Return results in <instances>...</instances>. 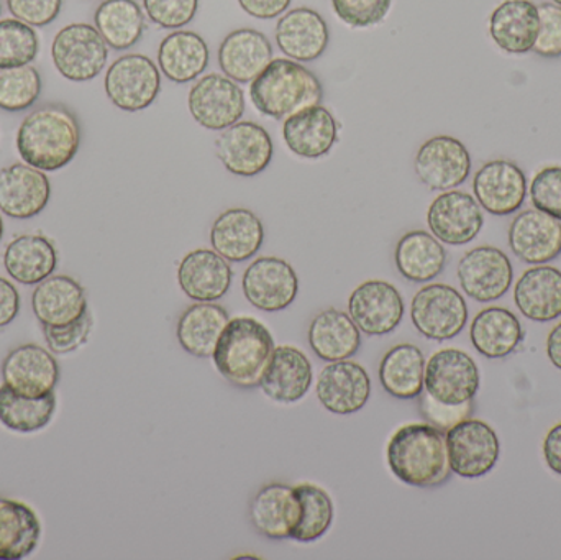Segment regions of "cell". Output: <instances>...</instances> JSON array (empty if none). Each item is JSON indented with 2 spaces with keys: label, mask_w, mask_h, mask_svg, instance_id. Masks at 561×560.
<instances>
[{
  "label": "cell",
  "mask_w": 561,
  "mask_h": 560,
  "mask_svg": "<svg viewBox=\"0 0 561 560\" xmlns=\"http://www.w3.org/2000/svg\"><path fill=\"white\" fill-rule=\"evenodd\" d=\"M78 117L61 104H46L30 112L16 132V151L30 167L58 171L79 151Z\"/></svg>",
  "instance_id": "obj_1"
},
{
  "label": "cell",
  "mask_w": 561,
  "mask_h": 560,
  "mask_svg": "<svg viewBox=\"0 0 561 560\" xmlns=\"http://www.w3.org/2000/svg\"><path fill=\"white\" fill-rule=\"evenodd\" d=\"M388 464L396 479L417 489H437L450 480L445 433L431 424H405L388 444Z\"/></svg>",
  "instance_id": "obj_2"
},
{
  "label": "cell",
  "mask_w": 561,
  "mask_h": 560,
  "mask_svg": "<svg viewBox=\"0 0 561 560\" xmlns=\"http://www.w3.org/2000/svg\"><path fill=\"white\" fill-rule=\"evenodd\" d=\"M275 352V341L265 324L253 318L230 319L213 354L217 372L240 390L262 384Z\"/></svg>",
  "instance_id": "obj_3"
},
{
  "label": "cell",
  "mask_w": 561,
  "mask_h": 560,
  "mask_svg": "<svg viewBox=\"0 0 561 560\" xmlns=\"http://www.w3.org/2000/svg\"><path fill=\"white\" fill-rule=\"evenodd\" d=\"M250 99L260 114L284 121L302 108L322 104L323 88L302 62L275 58L250 82Z\"/></svg>",
  "instance_id": "obj_4"
},
{
  "label": "cell",
  "mask_w": 561,
  "mask_h": 560,
  "mask_svg": "<svg viewBox=\"0 0 561 560\" xmlns=\"http://www.w3.org/2000/svg\"><path fill=\"white\" fill-rule=\"evenodd\" d=\"M411 319L419 334L428 341H451L467 328L468 305L454 286L432 283L412 298Z\"/></svg>",
  "instance_id": "obj_5"
},
{
  "label": "cell",
  "mask_w": 561,
  "mask_h": 560,
  "mask_svg": "<svg viewBox=\"0 0 561 560\" xmlns=\"http://www.w3.org/2000/svg\"><path fill=\"white\" fill-rule=\"evenodd\" d=\"M108 46L95 26L71 23L59 30L51 43V59L62 78L88 82L107 65Z\"/></svg>",
  "instance_id": "obj_6"
},
{
  "label": "cell",
  "mask_w": 561,
  "mask_h": 560,
  "mask_svg": "<svg viewBox=\"0 0 561 560\" xmlns=\"http://www.w3.org/2000/svg\"><path fill=\"white\" fill-rule=\"evenodd\" d=\"M104 89L108 101L121 111H145L160 95V68L140 53L121 56L108 66Z\"/></svg>",
  "instance_id": "obj_7"
},
{
  "label": "cell",
  "mask_w": 561,
  "mask_h": 560,
  "mask_svg": "<svg viewBox=\"0 0 561 560\" xmlns=\"http://www.w3.org/2000/svg\"><path fill=\"white\" fill-rule=\"evenodd\" d=\"M445 434L448 464L455 476L480 479L496 467L501 443L490 424L468 418Z\"/></svg>",
  "instance_id": "obj_8"
},
{
  "label": "cell",
  "mask_w": 561,
  "mask_h": 560,
  "mask_svg": "<svg viewBox=\"0 0 561 560\" xmlns=\"http://www.w3.org/2000/svg\"><path fill=\"white\" fill-rule=\"evenodd\" d=\"M187 107L201 127L222 132L242 121L245 94L239 82L213 72L194 82L187 95Z\"/></svg>",
  "instance_id": "obj_9"
},
{
  "label": "cell",
  "mask_w": 561,
  "mask_h": 560,
  "mask_svg": "<svg viewBox=\"0 0 561 560\" xmlns=\"http://www.w3.org/2000/svg\"><path fill=\"white\" fill-rule=\"evenodd\" d=\"M424 388L442 403L473 401L480 390L477 362L460 348H442L425 364Z\"/></svg>",
  "instance_id": "obj_10"
},
{
  "label": "cell",
  "mask_w": 561,
  "mask_h": 560,
  "mask_svg": "<svg viewBox=\"0 0 561 560\" xmlns=\"http://www.w3.org/2000/svg\"><path fill=\"white\" fill-rule=\"evenodd\" d=\"M458 282L468 298L493 302L503 298L514 282L510 256L496 247L481 245L468 250L457 266Z\"/></svg>",
  "instance_id": "obj_11"
},
{
  "label": "cell",
  "mask_w": 561,
  "mask_h": 560,
  "mask_svg": "<svg viewBox=\"0 0 561 560\" xmlns=\"http://www.w3.org/2000/svg\"><path fill=\"white\" fill-rule=\"evenodd\" d=\"M414 170L431 191H450L470 178L471 155L463 141L450 135H435L419 147Z\"/></svg>",
  "instance_id": "obj_12"
},
{
  "label": "cell",
  "mask_w": 561,
  "mask_h": 560,
  "mask_svg": "<svg viewBox=\"0 0 561 560\" xmlns=\"http://www.w3.org/2000/svg\"><path fill=\"white\" fill-rule=\"evenodd\" d=\"M217 158L229 173L252 178L263 173L275 155L272 135L252 121L237 122L216 140Z\"/></svg>",
  "instance_id": "obj_13"
},
{
  "label": "cell",
  "mask_w": 561,
  "mask_h": 560,
  "mask_svg": "<svg viewBox=\"0 0 561 560\" xmlns=\"http://www.w3.org/2000/svg\"><path fill=\"white\" fill-rule=\"evenodd\" d=\"M404 299L391 283L368 279L353 289L348 315L363 334L371 338L391 334L404 318Z\"/></svg>",
  "instance_id": "obj_14"
},
{
  "label": "cell",
  "mask_w": 561,
  "mask_h": 560,
  "mask_svg": "<svg viewBox=\"0 0 561 560\" xmlns=\"http://www.w3.org/2000/svg\"><path fill=\"white\" fill-rule=\"evenodd\" d=\"M527 176L511 160H491L473 178L474 199L491 216L506 217L519 213L526 203Z\"/></svg>",
  "instance_id": "obj_15"
},
{
  "label": "cell",
  "mask_w": 561,
  "mask_h": 560,
  "mask_svg": "<svg viewBox=\"0 0 561 560\" xmlns=\"http://www.w3.org/2000/svg\"><path fill=\"white\" fill-rule=\"evenodd\" d=\"M243 295L260 311L278 312L289 308L299 293L296 270L278 256H260L243 273Z\"/></svg>",
  "instance_id": "obj_16"
},
{
  "label": "cell",
  "mask_w": 561,
  "mask_h": 560,
  "mask_svg": "<svg viewBox=\"0 0 561 560\" xmlns=\"http://www.w3.org/2000/svg\"><path fill=\"white\" fill-rule=\"evenodd\" d=\"M427 224L432 236L442 243L467 245L483 229V209L471 194L457 190L444 191L428 206Z\"/></svg>",
  "instance_id": "obj_17"
},
{
  "label": "cell",
  "mask_w": 561,
  "mask_h": 560,
  "mask_svg": "<svg viewBox=\"0 0 561 560\" xmlns=\"http://www.w3.org/2000/svg\"><path fill=\"white\" fill-rule=\"evenodd\" d=\"M317 398L327 411L340 416L358 413L371 397L368 372L352 361L330 362L316 385Z\"/></svg>",
  "instance_id": "obj_18"
},
{
  "label": "cell",
  "mask_w": 561,
  "mask_h": 560,
  "mask_svg": "<svg viewBox=\"0 0 561 560\" xmlns=\"http://www.w3.org/2000/svg\"><path fill=\"white\" fill-rule=\"evenodd\" d=\"M507 237L511 252L527 265H547L561 255V220L536 207L514 217Z\"/></svg>",
  "instance_id": "obj_19"
},
{
  "label": "cell",
  "mask_w": 561,
  "mask_h": 560,
  "mask_svg": "<svg viewBox=\"0 0 561 560\" xmlns=\"http://www.w3.org/2000/svg\"><path fill=\"white\" fill-rule=\"evenodd\" d=\"M3 385L26 398H42L55 391L59 367L51 352L36 344L20 345L2 364Z\"/></svg>",
  "instance_id": "obj_20"
},
{
  "label": "cell",
  "mask_w": 561,
  "mask_h": 560,
  "mask_svg": "<svg viewBox=\"0 0 561 560\" xmlns=\"http://www.w3.org/2000/svg\"><path fill=\"white\" fill-rule=\"evenodd\" d=\"M51 183L45 171L26 163L0 170V213L12 219H32L48 206Z\"/></svg>",
  "instance_id": "obj_21"
},
{
  "label": "cell",
  "mask_w": 561,
  "mask_h": 560,
  "mask_svg": "<svg viewBox=\"0 0 561 560\" xmlns=\"http://www.w3.org/2000/svg\"><path fill=\"white\" fill-rule=\"evenodd\" d=\"M339 121L322 104L310 105L284 118V144L290 153L306 160L329 155L339 141Z\"/></svg>",
  "instance_id": "obj_22"
},
{
  "label": "cell",
  "mask_w": 561,
  "mask_h": 560,
  "mask_svg": "<svg viewBox=\"0 0 561 560\" xmlns=\"http://www.w3.org/2000/svg\"><path fill=\"white\" fill-rule=\"evenodd\" d=\"M233 270L229 260L216 250L197 249L184 255L178 266V283L187 298L197 302H216L232 286Z\"/></svg>",
  "instance_id": "obj_23"
},
{
  "label": "cell",
  "mask_w": 561,
  "mask_h": 560,
  "mask_svg": "<svg viewBox=\"0 0 561 560\" xmlns=\"http://www.w3.org/2000/svg\"><path fill=\"white\" fill-rule=\"evenodd\" d=\"M275 36L280 53L297 62L316 61L330 42L325 19L307 7L283 13L276 23Z\"/></svg>",
  "instance_id": "obj_24"
},
{
  "label": "cell",
  "mask_w": 561,
  "mask_h": 560,
  "mask_svg": "<svg viewBox=\"0 0 561 560\" xmlns=\"http://www.w3.org/2000/svg\"><path fill=\"white\" fill-rule=\"evenodd\" d=\"M265 242V227L252 210L243 207L224 210L210 229V243L230 263L252 260Z\"/></svg>",
  "instance_id": "obj_25"
},
{
  "label": "cell",
  "mask_w": 561,
  "mask_h": 560,
  "mask_svg": "<svg viewBox=\"0 0 561 560\" xmlns=\"http://www.w3.org/2000/svg\"><path fill=\"white\" fill-rule=\"evenodd\" d=\"M32 308L42 325L62 328L89 311L88 296L78 279L68 275H51L36 285Z\"/></svg>",
  "instance_id": "obj_26"
},
{
  "label": "cell",
  "mask_w": 561,
  "mask_h": 560,
  "mask_svg": "<svg viewBox=\"0 0 561 560\" xmlns=\"http://www.w3.org/2000/svg\"><path fill=\"white\" fill-rule=\"evenodd\" d=\"M539 28V5L533 0H504L490 16L491 38L510 55L533 52Z\"/></svg>",
  "instance_id": "obj_27"
},
{
  "label": "cell",
  "mask_w": 561,
  "mask_h": 560,
  "mask_svg": "<svg viewBox=\"0 0 561 560\" xmlns=\"http://www.w3.org/2000/svg\"><path fill=\"white\" fill-rule=\"evenodd\" d=\"M300 505L294 487L273 482L262 487L250 503L253 528L268 539H290L299 523Z\"/></svg>",
  "instance_id": "obj_28"
},
{
  "label": "cell",
  "mask_w": 561,
  "mask_h": 560,
  "mask_svg": "<svg viewBox=\"0 0 561 560\" xmlns=\"http://www.w3.org/2000/svg\"><path fill=\"white\" fill-rule=\"evenodd\" d=\"M312 380V364L307 355L299 348L280 345L273 352L260 388L275 403L293 404L309 393Z\"/></svg>",
  "instance_id": "obj_29"
},
{
  "label": "cell",
  "mask_w": 561,
  "mask_h": 560,
  "mask_svg": "<svg viewBox=\"0 0 561 560\" xmlns=\"http://www.w3.org/2000/svg\"><path fill=\"white\" fill-rule=\"evenodd\" d=\"M272 59V42L255 28L233 30L220 43V69L227 78L242 84H250Z\"/></svg>",
  "instance_id": "obj_30"
},
{
  "label": "cell",
  "mask_w": 561,
  "mask_h": 560,
  "mask_svg": "<svg viewBox=\"0 0 561 560\" xmlns=\"http://www.w3.org/2000/svg\"><path fill=\"white\" fill-rule=\"evenodd\" d=\"M514 302L524 318L556 321L561 316V272L556 266L534 265L514 286Z\"/></svg>",
  "instance_id": "obj_31"
},
{
  "label": "cell",
  "mask_w": 561,
  "mask_h": 560,
  "mask_svg": "<svg viewBox=\"0 0 561 560\" xmlns=\"http://www.w3.org/2000/svg\"><path fill=\"white\" fill-rule=\"evenodd\" d=\"M470 339L478 354L497 361L516 354L526 339L519 318L507 308L490 306L471 321Z\"/></svg>",
  "instance_id": "obj_32"
},
{
  "label": "cell",
  "mask_w": 561,
  "mask_h": 560,
  "mask_svg": "<svg viewBox=\"0 0 561 560\" xmlns=\"http://www.w3.org/2000/svg\"><path fill=\"white\" fill-rule=\"evenodd\" d=\"M206 39L191 30H176L164 36L158 48V66L170 81L187 84L196 81L209 66Z\"/></svg>",
  "instance_id": "obj_33"
},
{
  "label": "cell",
  "mask_w": 561,
  "mask_h": 560,
  "mask_svg": "<svg viewBox=\"0 0 561 560\" xmlns=\"http://www.w3.org/2000/svg\"><path fill=\"white\" fill-rule=\"evenodd\" d=\"M58 252L55 243L42 233L15 237L3 252V266L20 285H38L55 273Z\"/></svg>",
  "instance_id": "obj_34"
},
{
  "label": "cell",
  "mask_w": 561,
  "mask_h": 560,
  "mask_svg": "<svg viewBox=\"0 0 561 560\" xmlns=\"http://www.w3.org/2000/svg\"><path fill=\"white\" fill-rule=\"evenodd\" d=\"M307 338L313 354L329 364L350 361L362 347V334L350 315L333 308L312 319Z\"/></svg>",
  "instance_id": "obj_35"
},
{
  "label": "cell",
  "mask_w": 561,
  "mask_h": 560,
  "mask_svg": "<svg viewBox=\"0 0 561 560\" xmlns=\"http://www.w3.org/2000/svg\"><path fill=\"white\" fill-rule=\"evenodd\" d=\"M447 250L425 230H411L399 239L394 250L396 268L411 283H428L444 273Z\"/></svg>",
  "instance_id": "obj_36"
},
{
  "label": "cell",
  "mask_w": 561,
  "mask_h": 560,
  "mask_svg": "<svg viewBox=\"0 0 561 560\" xmlns=\"http://www.w3.org/2000/svg\"><path fill=\"white\" fill-rule=\"evenodd\" d=\"M229 321V312L222 306L216 302H196L178 321V341L194 357H213L217 342Z\"/></svg>",
  "instance_id": "obj_37"
},
{
  "label": "cell",
  "mask_w": 561,
  "mask_h": 560,
  "mask_svg": "<svg viewBox=\"0 0 561 560\" xmlns=\"http://www.w3.org/2000/svg\"><path fill=\"white\" fill-rule=\"evenodd\" d=\"M425 357L414 344L389 348L379 364L382 390L398 400H415L424 391Z\"/></svg>",
  "instance_id": "obj_38"
},
{
  "label": "cell",
  "mask_w": 561,
  "mask_h": 560,
  "mask_svg": "<svg viewBox=\"0 0 561 560\" xmlns=\"http://www.w3.org/2000/svg\"><path fill=\"white\" fill-rule=\"evenodd\" d=\"M42 538V523L25 503L0 499V560L28 558Z\"/></svg>",
  "instance_id": "obj_39"
},
{
  "label": "cell",
  "mask_w": 561,
  "mask_h": 560,
  "mask_svg": "<svg viewBox=\"0 0 561 560\" xmlns=\"http://www.w3.org/2000/svg\"><path fill=\"white\" fill-rule=\"evenodd\" d=\"M94 23L108 48L115 52L137 45L147 30L144 10L135 0H104L95 10Z\"/></svg>",
  "instance_id": "obj_40"
},
{
  "label": "cell",
  "mask_w": 561,
  "mask_h": 560,
  "mask_svg": "<svg viewBox=\"0 0 561 560\" xmlns=\"http://www.w3.org/2000/svg\"><path fill=\"white\" fill-rule=\"evenodd\" d=\"M56 411L55 395L42 398H26L10 390L7 385L0 387V424L15 433H36L51 423Z\"/></svg>",
  "instance_id": "obj_41"
},
{
  "label": "cell",
  "mask_w": 561,
  "mask_h": 560,
  "mask_svg": "<svg viewBox=\"0 0 561 560\" xmlns=\"http://www.w3.org/2000/svg\"><path fill=\"white\" fill-rule=\"evenodd\" d=\"M300 505L299 523L290 539L302 545L319 541L325 536L335 518V506L325 490L313 483H300L294 487Z\"/></svg>",
  "instance_id": "obj_42"
},
{
  "label": "cell",
  "mask_w": 561,
  "mask_h": 560,
  "mask_svg": "<svg viewBox=\"0 0 561 560\" xmlns=\"http://www.w3.org/2000/svg\"><path fill=\"white\" fill-rule=\"evenodd\" d=\"M38 53L39 36L33 26L16 19L0 20V69L28 66Z\"/></svg>",
  "instance_id": "obj_43"
},
{
  "label": "cell",
  "mask_w": 561,
  "mask_h": 560,
  "mask_svg": "<svg viewBox=\"0 0 561 560\" xmlns=\"http://www.w3.org/2000/svg\"><path fill=\"white\" fill-rule=\"evenodd\" d=\"M42 94V76L35 66L0 69V108L23 112L33 107Z\"/></svg>",
  "instance_id": "obj_44"
},
{
  "label": "cell",
  "mask_w": 561,
  "mask_h": 560,
  "mask_svg": "<svg viewBox=\"0 0 561 560\" xmlns=\"http://www.w3.org/2000/svg\"><path fill=\"white\" fill-rule=\"evenodd\" d=\"M333 12L352 28L379 25L388 16L392 0H330Z\"/></svg>",
  "instance_id": "obj_45"
},
{
  "label": "cell",
  "mask_w": 561,
  "mask_h": 560,
  "mask_svg": "<svg viewBox=\"0 0 561 560\" xmlns=\"http://www.w3.org/2000/svg\"><path fill=\"white\" fill-rule=\"evenodd\" d=\"M417 408L425 423L437 427L442 433H447L461 421L473 416L474 400L463 404H447L435 400L427 391H422L417 398Z\"/></svg>",
  "instance_id": "obj_46"
},
{
  "label": "cell",
  "mask_w": 561,
  "mask_h": 560,
  "mask_svg": "<svg viewBox=\"0 0 561 560\" xmlns=\"http://www.w3.org/2000/svg\"><path fill=\"white\" fill-rule=\"evenodd\" d=\"M533 206L540 213L561 220V167H546L529 186Z\"/></svg>",
  "instance_id": "obj_47"
},
{
  "label": "cell",
  "mask_w": 561,
  "mask_h": 560,
  "mask_svg": "<svg viewBox=\"0 0 561 560\" xmlns=\"http://www.w3.org/2000/svg\"><path fill=\"white\" fill-rule=\"evenodd\" d=\"M144 9L154 25L180 30L193 22L199 0H144Z\"/></svg>",
  "instance_id": "obj_48"
},
{
  "label": "cell",
  "mask_w": 561,
  "mask_h": 560,
  "mask_svg": "<svg viewBox=\"0 0 561 560\" xmlns=\"http://www.w3.org/2000/svg\"><path fill=\"white\" fill-rule=\"evenodd\" d=\"M92 325H94V321H92L91 311H88L78 321L62 325V328L43 325V335H45L46 344H48L51 354L66 355L88 344Z\"/></svg>",
  "instance_id": "obj_49"
},
{
  "label": "cell",
  "mask_w": 561,
  "mask_h": 560,
  "mask_svg": "<svg viewBox=\"0 0 561 560\" xmlns=\"http://www.w3.org/2000/svg\"><path fill=\"white\" fill-rule=\"evenodd\" d=\"M540 28L533 52L547 59L561 58V7L553 2L539 5Z\"/></svg>",
  "instance_id": "obj_50"
},
{
  "label": "cell",
  "mask_w": 561,
  "mask_h": 560,
  "mask_svg": "<svg viewBox=\"0 0 561 560\" xmlns=\"http://www.w3.org/2000/svg\"><path fill=\"white\" fill-rule=\"evenodd\" d=\"M62 0H7L13 19L30 26H46L58 19Z\"/></svg>",
  "instance_id": "obj_51"
},
{
  "label": "cell",
  "mask_w": 561,
  "mask_h": 560,
  "mask_svg": "<svg viewBox=\"0 0 561 560\" xmlns=\"http://www.w3.org/2000/svg\"><path fill=\"white\" fill-rule=\"evenodd\" d=\"M290 2L293 0H239V5L253 19L273 20L283 15Z\"/></svg>",
  "instance_id": "obj_52"
},
{
  "label": "cell",
  "mask_w": 561,
  "mask_h": 560,
  "mask_svg": "<svg viewBox=\"0 0 561 560\" xmlns=\"http://www.w3.org/2000/svg\"><path fill=\"white\" fill-rule=\"evenodd\" d=\"M20 295L15 286L9 279L0 276V329L12 324L13 319L19 316Z\"/></svg>",
  "instance_id": "obj_53"
},
{
  "label": "cell",
  "mask_w": 561,
  "mask_h": 560,
  "mask_svg": "<svg viewBox=\"0 0 561 560\" xmlns=\"http://www.w3.org/2000/svg\"><path fill=\"white\" fill-rule=\"evenodd\" d=\"M543 459L547 467L561 477V423L556 424L543 439Z\"/></svg>",
  "instance_id": "obj_54"
},
{
  "label": "cell",
  "mask_w": 561,
  "mask_h": 560,
  "mask_svg": "<svg viewBox=\"0 0 561 560\" xmlns=\"http://www.w3.org/2000/svg\"><path fill=\"white\" fill-rule=\"evenodd\" d=\"M547 357L553 367L561 372V322L550 331L547 338Z\"/></svg>",
  "instance_id": "obj_55"
},
{
  "label": "cell",
  "mask_w": 561,
  "mask_h": 560,
  "mask_svg": "<svg viewBox=\"0 0 561 560\" xmlns=\"http://www.w3.org/2000/svg\"><path fill=\"white\" fill-rule=\"evenodd\" d=\"M2 237H3V220H2V216H0V242H2Z\"/></svg>",
  "instance_id": "obj_56"
},
{
  "label": "cell",
  "mask_w": 561,
  "mask_h": 560,
  "mask_svg": "<svg viewBox=\"0 0 561 560\" xmlns=\"http://www.w3.org/2000/svg\"><path fill=\"white\" fill-rule=\"evenodd\" d=\"M553 3H557V5L561 7V0H552Z\"/></svg>",
  "instance_id": "obj_57"
},
{
  "label": "cell",
  "mask_w": 561,
  "mask_h": 560,
  "mask_svg": "<svg viewBox=\"0 0 561 560\" xmlns=\"http://www.w3.org/2000/svg\"><path fill=\"white\" fill-rule=\"evenodd\" d=\"M0 13H2V2H0Z\"/></svg>",
  "instance_id": "obj_58"
}]
</instances>
